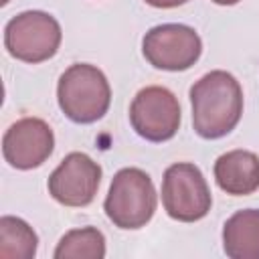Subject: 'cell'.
I'll use <instances>...</instances> for the list:
<instances>
[{
  "label": "cell",
  "instance_id": "1",
  "mask_svg": "<svg viewBox=\"0 0 259 259\" xmlns=\"http://www.w3.org/2000/svg\"><path fill=\"white\" fill-rule=\"evenodd\" d=\"M192 127L202 140H219L231 134L243 115V89L235 75L210 71L188 91Z\"/></svg>",
  "mask_w": 259,
  "mask_h": 259
},
{
  "label": "cell",
  "instance_id": "2",
  "mask_svg": "<svg viewBox=\"0 0 259 259\" xmlns=\"http://www.w3.org/2000/svg\"><path fill=\"white\" fill-rule=\"evenodd\" d=\"M57 101L71 121L93 123L107 113L111 87L101 69L89 63H75L59 77Z\"/></svg>",
  "mask_w": 259,
  "mask_h": 259
},
{
  "label": "cell",
  "instance_id": "3",
  "mask_svg": "<svg viewBox=\"0 0 259 259\" xmlns=\"http://www.w3.org/2000/svg\"><path fill=\"white\" fill-rule=\"evenodd\" d=\"M158 206V194L148 172L140 168H121L111 178L103 210L107 219L123 231L146 227Z\"/></svg>",
  "mask_w": 259,
  "mask_h": 259
},
{
  "label": "cell",
  "instance_id": "4",
  "mask_svg": "<svg viewBox=\"0 0 259 259\" xmlns=\"http://www.w3.org/2000/svg\"><path fill=\"white\" fill-rule=\"evenodd\" d=\"M63 40L59 20L42 10H24L4 26V47L8 55L22 63H42L57 55Z\"/></svg>",
  "mask_w": 259,
  "mask_h": 259
},
{
  "label": "cell",
  "instance_id": "5",
  "mask_svg": "<svg viewBox=\"0 0 259 259\" xmlns=\"http://www.w3.org/2000/svg\"><path fill=\"white\" fill-rule=\"evenodd\" d=\"M162 204L174 221L196 223L204 219L212 206V196L200 168L190 162L168 166L162 178Z\"/></svg>",
  "mask_w": 259,
  "mask_h": 259
},
{
  "label": "cell",
  "instance_id": "6",
  "mask_svg": "<svg viewBox=\"0 0 259 259\" xmlns=\"http://www.w3.org/2000/svg\"><path fill=\"white\" fill-rule=\"evenodd\" d=\"M202 53V40L192 26L168 22L150 28L142 38L144 59L160 71H186Z\"/></svg>",
  "mask_w": 259,
  "mask_h": 259
},
{
  "label": "cell",
  "instance_id": "7",
  "mask_svg": "<svg viewBox=\"0 0 259 259\" xmlns=\"http://www.w3.org/2000/svg\"><path fill=\"white\" fill-rule=\"evenodd\" d=\"M180 113V103L168 87L148 85L132 99L130 123L140 138L160 144L176 136L182 117Z\"/></svg>",
  "mask_w": 259,
  "mask_h": 259
},
{
  "label": "cell",
  "instance_id": "8",
  "mask_svg": "<svg viewBox=\"0 0 259 259\" xmlns=\"http://www.w3.org/2000/svg\"><path fill=\"white\" fill-rule=\"evenodd\" d=\"M101 184V166L83 152L67 154L49 176V194L63 206H87Z\"/></svg>",
  "mask_w": 259,
  "mask_h": 259
},
{
  "label": "cell",
  "instance_id": "9",
  "mask_svg": "<svg viewBox=\"0 0 259 259\" xmlns=\"http://www.w3.org/2000/svg\"><path fill=\"white\" fill-rule=\"evenodd\" d=\"M55 150V134L40 117L16 119L2 138V156L16 170L42 166Z\"/></svg>",
  "mask_w": 259,
  "mask_h": 259
},
{
  "label": "cell",
  "instance_id": "10",
  "mask_svg": "<svg viewBox=\"0 0 259 259\" xmlns=\"http://www.w3.org/2000/svg\"><path fill=\"white\" fill-rule=\"evenodd\" d=\"M214 180L231 196H249L259 188V156L249 150H231L217 158Z\"/></svg>",
  "mask_w": 259,
  "mask_h": 259
},
{
  "label": "cell",
  "instance_id": "11",
  "mask_svg": "<svg viewBox=\"0 0 259 259\" xmlns=\"http://www.w3.org/2000/svg\"><path fill=\"white\" fill-rule=\"evenodd\" d=\"M223 251L231 259H259V210L243 208L223 227Z\"/></svg>",
  "mask_w": 259,
  "mask_h": 259
},
{
  "label": "cell",
  "instance_id": "12",
  "mask_svg": "<svg viewBox=\"0 0 259 259\" xmlns=\"http://www.w3.org/2000/svg\"><path fill=\"white\" fill-rule=\"evenodd\" d=\"M38 237L32 227L12 214L0 219V257L2 259H32L36 255Z\"/></svg>",
  "mask_w": 259,
  "mask_h": 259
},
{
  "label": "cell",
  "instance_id": "13",
  "mask_svg": "<svg viewBox=\"0 0 259 259\" xmlns=\"http://www.w3.org/2000/svg\"><path fill=\"white\" fill-rule=\"evenodd\" d=\"M53 257L55 259H103L105 237L95 227L73 229L61 237Z\"/></svg>",
  "mask_w": 259,
  "mask_h": 259
},
{
  "label": "cell",
  "instance_id": "14",
  "mask_svg": "<svg viewBox=\"0 0 259 259\" xmlns=\"http://www.w3.org/2000/svg\"><path fill=\"white\" fill-rule=\"evenodd\" d=\"M144 2L154 6V8H176V6L186 4L188 0H144Z\"/></svg>",
  "mask_w": 259,
  "mask_h": 259
},
{
  "label": "cell",
  "instance_id": "15",
  "mask_svg": "<svg viewBox=\"0 0 259 259\" xmlns=\"http://www.w3.org/2000/svg\"><path fill=\"white\" fill-rule=\"evenodd\" d=\"M210 2H214V4H219V6H235V4H239L241 0H210Z\"/></svg>",
  "mask_w": 259,
  "mask_h": 259
},
{
  "label": "cell",
  "instance_id": "16",
  "mask_svg": "<svg viewBox=\"0 0 259 259\" xmlns=\"http://www.w3.org/2000/svg\"><path fill=\"white\" fill-rule=\"evenodd\" d=\"M8 2H10V0H0V4H2V6H4V4H8Z\"/></svg>",
  "mask_w": 259,
  "mask_h": 259
}]
</instances>
